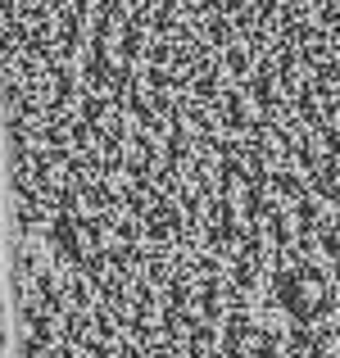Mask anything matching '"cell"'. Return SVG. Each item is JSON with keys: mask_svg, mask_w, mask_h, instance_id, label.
I'll return each instance as SVG.
<instances>
[{"mask_svg": "<svg viewBox=\"0 0 340 358\" xmlns=\"http://www.w3.org/2000/svg\"><path fill=\"white\" fill-rule=\"evenodd\" d=\"M0 254L23 336L332 327L336 0H0Z\"/></svg>", "mask_w": 340, "mask_h": 358, "instance_id": "cell-1", "label": "cell"}]
</instances>
